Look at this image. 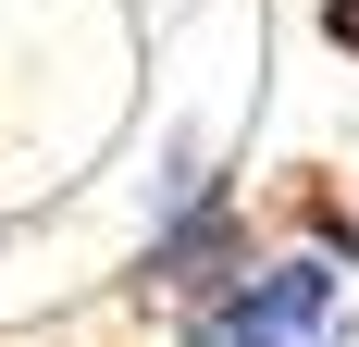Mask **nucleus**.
Instances as JSON below:
<instances>
[{
  "label": "nucleus",
  "mask_w": 359,
  "mask_h": 347,
  "mask_svg": "<svg viewBox=\"0 0 359 347\" xmlns=\"http://www.w3.org/2000/svg\"><path fill=\"white\" fill-rule=\"evenodd\" d=\"M186 347H347V261L334 248H248L211 298L174 310Z\"/></svg>",
  "instance_id": "f257e3e1"
},
{
  "label": "nucleus",
  "mask_w": 359,
  "mask_h": 347,
  "mask_svg": "<svg viewBox=\"0 0 359 347\" xmlns=\"http://www.w3.org/2000/svg\"><path fill=\"white\" fill-rule=\"evenodd\" d=\"M323 37H334V50L359 63V0H323Z\"/></svg>",
  "instance_id": "f03ea898"
}]
</instances>
